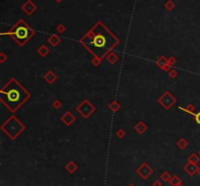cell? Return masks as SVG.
I'll list each match as a JSON object with an SVG mask.
<instances>
[{
    "label": "cell",
    "mask_w": 200,
    "mask_h": 186,
    "mask_svg": "<svg viewBox=\"0 0 200 186\" xmlns=\"http://www.w3.org/2000/svg\"><path fill=\"white\" fill-rule=\"evenodd\" d=\"M119 42L120 40L102 21H98L80 39V43L98 59L107 55Z\"/></svg>",
    "instance_id": "6da1fadb"
},
{
    "label": "cell",
    "mask_w": 200,
    "mask_h": 186,
    "mask_svg": "<svg viewBox=\"0 0 200 186\" xmlns=\"http://www.w3.org/2000/svg\"><path fill=\"white\" fill-rule=\"evenodd\" d=\"M31 95L21 86L16 79H11L0 91V100L12 112H15L25 103Z\"/></svg>",
    "instance_id": "7a4b0ae2"
},
{
    "label": "cell",
    "mask_w": 200,
    "mask_h": 186,
    "mask_svg": "<svg viewBox=\"0 0 200 186\" xmlns=\"http://www.w3.org/2000/svg\"><path fill=\"white\" fill-rule=\"evenodd\" d=\"M34 30L29 26L26 21L19 20L14 26L8 31V34L16 41L20 46H24L25 44L34 35Z\"/></svg>",
    "instance_id": "3957f363"
},
{
    "label": "cell",
    "mask_w": 200,
    "mask_h": 186,
    "mask_svg": "<svg viewBox=\"0 0 200 186\" xmlns=\"http://www.w3.org/2000/svg\"><path fill=\"white\" fill-rule=\"evenodd\" d=\"M2 130L6 133V135H8L12 139H14L25 130V126L21 122H19V120H17L14 116H12L2 126Z\"/></svg>",
    "instance_id": "277c9868"
},
{
    "label": "cell",
    "mask_w": 200,
    "mask_h": 186,
    "mask_svg": "<svg viewBox=\"0 0 200 186\" xmlns=\"http://www.w3.org/2000/svg\"><path fill=\"white\" fill-rule=\"evenodd\" d=\"M158 101L160 102V105L162 106H164L168 110L176 102V100L173 98L171 95H170V93L167 92V93H165L164 95L161 96V98L158 100Z\"/></svg>",
    "instance_id": "5b68a950"
},
{
    "label": "cell",
    "mask_w": 200,
    "mask_h": 186,
    "mask_svg": "<svg viewBox=\"0 0 200 186\" xmlns=\"http://www.w3.org/2000/svg\"><path fill=\"white\" fill-rule=\"evenodd\" d=\"M76 110H77V112H80L81 114H82L84 118H87L88 115L90 114L93 110H95V108H94L93 106H91V105H90V103H89L88 100H87L86 107H85V101H84L83 103H81V105H80L79 106H77Z\"/></svg>",
    "instance_id": "8992f818"
},
{
    "label": "cell",
    "mask_w": 200,
    "mask_h": 186,
    "mask_svg": "<svg viewBox=\"0 0 200 186\" xmlns=\"http://www.w3.org/2000/svg\"><path fill=\"white\" fill-rule=\"evenodd\" d=\"M21 9H23V11L26 12L27 15H31L36 10V6L31 0H27V1L21 6Z\"/></svg>",
    "instance_id": "52a82bcc"
},
{
    "label": "cell",
    "mask_w": 200,
    "mask_h": 186,
    "mask_svg": "<svg viewBox=\"0 0 200 186\" xmlns=\"http://www.w3.org/2000/svg\"><path fill=\"white\" fill-rule=\"evenodd\" d=\"M61 39H60V37H58L57 35L53 34V35H51L50 36V38H49V42L51 43V45H53V46H56L58 45L59 43H60Z\"/></svg>",
    "instance_id": "ba28073f"
},
{
    "label": "cell",
    "mask_w": 200,
    "mask_h": 186,
    "mask_svg": "<svg viewBox=\"0 0 200 186\" xmlns=\"http://www.w3.org/2000/svg\"><path fill=\"white\" fill-rule=\"evenodd\" d=\"M164 6L168 11H172L175 8V4H174V2H172V0H168Z\"/></svg>",
    "instance_id": "9c48e42d"
},
{
    "label": "cell",
    "mask_w": 200,
    "mask_h": 186,
    "mask_svg": "<svg viewBox=\"0 0 200 186\" xmlns=\"http://www.w3.org/2000/svg\"><path fill=\"white\" fill-rule=\"evenodd\" d=\"M145 129H146V127L145 126V124H144V123H142V122L139 123V124L137 125V127H136V130H137L140 133H142Z\"/></svg>",
    "instance_id": "30bf717a"
},
{
    "label": "cell",
    "mask_w": 200,
    "mask_h": 186,
    "mask_svg": "<svg viewBox=\"0 0 200 186\" xmlns=\"http://www.w3.org/2000/svg\"><path fill=\"white\" fill-rule=\"evenodd\" d=\"M48 52H49V50L45 46H41V48L38 50V53H40L42 56H45L46 54H48Z\"/></svg>",
    "instance_id": "8fae6325"
},
{
    "label": "cell",
    "mask_w": 200,
    "mask_h": 186,
    "mask_svg": "<svg viewBox=\"0 0 200 186\" xmlns=\"http://www.w3.org/2000/svg\"><path fill=\"white\" fill-rule=\"evenodd\" d=\"M57 30L60 32V33H63V32H64L65 31V27L62 25V24H60L58 26H57Z\"/></svg>",
    "instance_id": "7c38bea8"
},
{
    "label": "cell",
    "mask_w": 200,
    "mask_h": 186,
    "mask_svg": "<svg viewBox=\"0 0 200 186\" xmlns=\"http://www.w3.org/2000/svg\"><path fill=\"white\" fill-rule=\"evenodd\" d=\"M194 120L198 125H200V112H198L194 115Z\"/></svg>",
    "instance_id": "4fadbf2b"
},
{
    "label": "cell",
    "mask_w": 200,
    "mask_h": 186,
    "mask_svg": "<svg viewBox=\"0 0 200 186\" xmlns=\"http://www.w3.org/2000/svg\"><path fill=\"white\" fill-rule=\"evenodd\" d=\"M56 1H57V2L59 3V2H61V1H63V0H56Z\"/></svg>",
    "instance_id": "5bb4252c"
}]
</instances>
